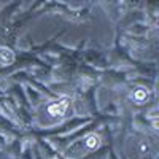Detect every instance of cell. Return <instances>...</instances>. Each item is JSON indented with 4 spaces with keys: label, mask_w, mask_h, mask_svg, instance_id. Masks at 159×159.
Here are the masks:
<instances>
[{
    "label": "cell",
    "mask_w": 159,
    "mask_h": 159,
    "mask_svg": "<svg viewBox=\"0 0 159 159\" xmlns=\"http://www.w3.org/2000/svg\"><path fill=\"white\" fill-rule=\"evenodd\" d=\"M69 107H70V99L69 97H61L59 100L52 102L48 107V113L52 118H61V116H64L65 113H67Z\"/></svg>",
    "instance_id": "cell-1"
},
{
    "label": "cell",
    "mask_w": 159,
    "mask_h": 159,
    "mask_svg": "<svg viewBox=\"0 0 159 159\" xmlns=\"http://www.w3.org/2000/svg\"><path fill=\"white\" fill-rule=\"evenodd\" d=\"M13 61H15V52H13L10 48H7V46L0 48V64L2 65H10V64H13Z\"/></svg>",
    "instance_id": "cell-2"
},
{
    "label": "cell",
    "mask_w": 159,
    "mask_h": 159,
    "mask_svg": "<svg viewBox=\"0 0 159 159\" xmlns=\"http://www.w3.org/2000/svg\"><path fill=\"white\" fill-rule=\"evenodd\" d=\"M84 143H86V147H88L89 150H96L99 145H100V137H99L97 134H89V135L86 137Z\"/></svg>",
    "instance_id": "cell-3"
},
{
    "label": "cell",
    "mask_w": 159,
    "mask_h": 159,
    "mask_svg": "<svg viewBox=\"0 0 159 159\" xmlns=\"http://www.w3.org/2000/svg\"><path fill=\"white\" fill-rule=\"evenodd\" d=\"M134 99H135L139 103H142L145 99H147V91H143V89H137V91L134 92Z\"/></svg>",
    "instance_id": "cell-4"
},
{
    "label": "cell",
    "mask_w": 159,
    "mask_h": 159,
    "mask_svg": "<svg viewBox=\"0 0 159 159\" xmlns=\"http://www.w3.org/2000/svg\"><path fill=\"white\" fill-rule=\"evenodd\" d=\"M139 150H140V153L142 154H145V153H148V145L147 143H145V142H140V145H139Z\"/></svg>",
    "instance_id": "cell-5"
},
{
    "label": "cell",
    "mask_w": 159,
    "mask_h": 159,
    "mask_svg": "<svg viewBox=\"0 0 159 159\" xmlns=\"http://www.w3.org/2000/svg\"><path fill=\"white\" fill-rule=\"evenodd\" d=\"M51 159H57V157H51Z\"/></svg>",
    "instance_id": "cell-6"
}]
</instances>
